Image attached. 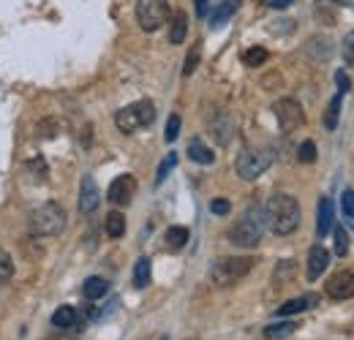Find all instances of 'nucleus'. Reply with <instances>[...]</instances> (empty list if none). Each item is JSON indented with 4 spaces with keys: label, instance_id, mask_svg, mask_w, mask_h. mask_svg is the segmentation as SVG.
<instances>
[{
    "label": "nucleus",
    "instance_id": "1",
    "mask_svg": "<svg viewBox=\"0 0 354 340\" xmlns=\"http://www.w3.org/2000/svg\"><path fill=\"white\" fill-rule=\"evenodd\" d=\"M265 220L272 234L289 237L300 226V202L289 193H272L265 205Z\"/></svg>",
    "mask_w": 354,
    "mask_h": 340
},
{
    "label": "nucleus",
    "instance_id": "2",
    "mask_svg": "<svg viewBox=\"0 0 354 340\" xmlns=\"http://www.w3.org/2000/svg\"><path fill=\"white\" fill-rule=\"evenodd\" d=\"M265 213L259 207H251L240 215V220L229 229V243L237 245V248H257L262 243V234H265Z\"/></svg>",
    "mask_w": 354,
    "mask_h": 340
},
{
    "label": "nucleus",
    "instance_id": "3",
    "mask_svg": "<svg viewBox=\"0 0 354 340\" xmlns=\"http://www.w3.org/2000/svg\"><path fill=\"white\" fill-rule=\"evenodd\" d=\"M251 267H254V258H248V256H226V258H218L210 267V281L218 289L234 286V283H240L251 272Z\"/></svg>",
    "mask_w": 354,
    "mask_h": 340
},
{
    "label": "nucleus",
    "instance_id": "4",
    "mask_svg": "<svg viewBox=\"0 0 354 340\" xmlns=\"http://www.w3.org/2000/svg\"><path fill=\"white\" fill-rule=\"evenodd\" d=\"M30 232L39 237H57L66 229V210L57 202H46L41 207H36L28 220Z\"/></svg>",
    "mask_w": 354,
    "mask_h": 340
},
{
    "label": "nucleus",
    "instance_id": "5",
    "mask_svg": "<svg viewBox=\"0 0 354 340\" xmlns=\"http://www.w3.org/2000/svg\"><path fill=\"white\" fill-rule=\"evenodd\" d=\"M156 120V106L153 101H136V104H129L126 109H120L115 115V126L120 128L123 133H133L139 128H147Z\"/></svg>",
    "mask_w": 354,
    "mask_h": 340
},
{
    "label": "nucleus",
    "instance_id": "6",
    "mask_svg": "<svg viewBox=\"0 0 354 340\" xmlns=\"http://www.w3.org/2000/svg\"><path fill=\"white\" fill-rule=\"evenodd\" d=\"M169 19V0H136V22L142 30L156 33Z\"/></svg>",
    "mask_w": 354,
    "mask_h": 340
},
{
    "label": "nucleus",
    "instance_id": "7",
    "mask_svg": "<svg viewBox=\"0 0 354 340\" xmlns=\"http://www.w3.org/2000/svg\"><path fill=\"white\" fill-rule=\"evenodd\" d=\"M270 164H272V155H270L267 150L245 147V150L237 155L234 169H237V174H240L243 180H257V177H262V174L270 169Z\"/></svg>",
    "mask_w": 354,
    "mask_h": 340
},
{
    "label": "nucleus",
    "instance_id": "8",
    "mask_svg": "<svg viewBox=\"0 0 354 340\" xmlns=\"http://www.w3.org/2000/svg\"><path fill=\"white\" fill-rule=\"evenodd\" d=\"M272 115L278 120V126L283 133H292L306 123V115H303V106L295 101V98H281L272 104Z\"/></svg>",
    "mask_w": 354,
    "mask_h": 340
},
{
    "label": "nucleus",
    "instance_id": "9",
    "mask_svg": "<svg viewBox=\"0 0 354 340\" xmlns=\"http://www.w3.org/2000/svg\"><path fill=\"white\" fill-rule=\"evenodd\" d=\"M133 193H136V180H133V174H120L118 180H112L106 199H109L115 207H126V205H131Z\"/></svg>",
    "mask_w": 354,
    "mask_h": 340
},
{
    "label": "nucleus",
    "instance_id": "10",
    "mask_svg": "<svg viewBox=\"0 0 354 340\" xmlns=\"http://www.w3.org/2000/svg\"><path fill=\"white\" fill-rule=\"evenodd\" d=\"M327 297L333 299H352L354 297V272L349 270H341V272H335V275H330V281H327Z\"/></svg>",
    "mask_w": 354,
    "mask_h": 340
},
{
    "label": "nucleus",
    "instance_id": "11",
    "mask_svg": "<svg viewBox=\"0 0 354 340\" xmlns=\"http://www.w3.org/2000/svg\"><path fill=\"white\" fill-rule=\"evenodd\" d=\"M98 205H101V191H98V185H95V180L85 174L82 177V185H80V213H95L98 210Z\"/></svg>",
    "mask_w": 354,
    "mask_h": 340
},
{
    "label": "nucleus",
    "instance_id": "12",
    "mask_svg": "<svg viewBox=\"0 0 354 340\" xmlns=\"http://www.w3.org/2000/svg\"><path fill=\"white\" fill-rule=\"evenodd\" d=\"M338 11H341V0H316L313 3V17L316 22L333 28L338 22Z\"/></svg>",
    "mask_w": 354,
    "mask_h": 340
},
{
    "label": "nucleus",
    "instance_id": "13",
    "mask_svg": "<svg viewBox=\"0 0 354 340\" xmlns=\"http://www.w3.org/2000/svg\"><path fill=\"white\" fill-rule=\"evenodd\" d=\"M327 264H330L327 248H324V245H313V248L308 251V278L310 281L322 278V272L327 270Z\"/></svg>",
    "mask_w": 354,
    "mask_h": 340
},
{
    "label": "nucleus",
    "instance_id": "14",
    "mask_svg": "<svg viewBox=\"0 0 354 340\" xmlns=\"http://www.w3.org/2000/svg\"><path fill=\"white\" fill-rule=\"evenodd\" d=\"M333 218H335L333 202H330L327 196H322V199H319V207H316V234H319V237H324V234L333 229Z\"/></svg>",
    "mask_w": 354,
    "mask_h": 340
},
{
    "label": "nucleus",
    "instance_id": "15",
    "mask_svg": "<svg viewBox=\"0 0 354 340\" xmlns=\"http://www.w3.org/2000/svg\"><path fill=\"white\" fill-rule=\"evenodd\" d=\"M188 158L194 161V164H202V167H210L213 161H216V153L202 142V139H191L188 142Z\"/></svg>",
    "mask_w": 354,
    "mask_h": 340
},
{
    "label": "nucleus",
    "instance_id": "16",
    "mask_svg": "<svg viewBox=\"0 0 354 340\" xmlns=\"http://www.w3.org/2000/svg\"><path fill=\"white\" fill-rule=\"evenodd\" d=\"M237 8H240V0H223V3H218L213 8V14H210V28H221L223 22H229L237 14Z\"/></svg>",
    "mask_w": 354,
    "mask_h": 340
},
{
    "label": "nucleus",
    "instance_id": "17",
    "mask_svg": "<svg viewBox=\"0 0 354 340\" xmlns=\"http://www.w3.org/2000/svg\"><path fill=\"white\" fill-rule=\"evenodd\" d=\"M319 302V294H306V297H295L289 299V302H283L281 308H278V316H295V313H303V310H308Z\"/></svg>",
    "mask_w": 354,
    "mask_h": 340
},
{
    "label": "nucleus",
    "instance_id": "18",
    "mask_svg": "<svg viewBox=\"0 0 354 340\" xmlns=\"http://www.w3.org/2000/svg\"><path fill=\"white\" fill-rule=\"evenodd\" d=\"M210 128H213V136H216L218 144H229L232 136H234V120H232L229 115H218Z\"/></svg>",
    "mask_w": 354,
    "mask_h": 340
},
{
    "label": "nucleus",
    "instance_id": "19",
    "mask_svg": "<svg viewBox=\"0 0 354 340\" xmlns=\"http://www.w3.org/2000/svg\"><path fill=\"white\" fill-rule=\"evenodd\" d=\"M77 319H80V313H77L71 305H63V308H57V310L52 313V324H55L57 330H71V327L77 324Z\"/></svg>",
    "mask_w": 354,
    "mask_h": 340
},
{
    "label": "nucleus",
    "instance_id": "20",
    "mask_svg": "<svg viewBox=\"0 0 354 340\" xmlns=\"http://www.w3.org/2000/svg\"><path fill=\"white\" fill-rule=\"evenodd\" d=\"M297 330L295 321H272L265 327V338L267 340H283V338H292Z\"/></svg>",
    "mask_w": 354,
    "mask_h": 340
},
{
    "label": "nucleus",
    "instance_id": "21",
    "mask_svg": "<svg viewBox=\"0 0 354 340\" xmlns=\"http://www.w3.org/2000/svg\"><path fill=\"white\" fill-rule=\"evenodd\" d=\"M185 33H188V17L183 11H177L172 22H169V44H183Z\"/></svg>",
    "mask_w": 354,
    "mask_h": 340
},
{
    "label": "nucleus",
    "instance_id": "22",
    "mask_svg": "<svg viewBox=\"0 0 354 340\" xmlns=\"http://www.w3.org/2000/svg\"><path fill=\"white\" fill-rule=\"evenodd\" d=\"M164 240H167V248L169 251H180L188 243V229L185 226H169L167 234H164Z\"/></svg>",
    "mask_w": 354,
    "mask_h": 340
},
{
    "label": "nucleus",
    "instance_id": "23",
    "mask_svg": "<svg viewBox=\"0 0 354 340\" xmlns=\"http://www.w3.org/2000/svg\"><path fill=\"white\" fill-rule=\"evenodd\" d=\"M150 283V258L147 256H139L136 258V267H133V286L136 289H145Z\"/></svg>",
    "mask_w": 354,
    "mask_h": 340
},
{
    "label": "nucleus",
    "instance_id": "24",
    "mask_svg": "<svg viewBox=\"0 0 354 340\" xmlns=\"http://www.w3.org/2000/svg\"><path fill=\"white\" fill-rule=\"evenodd\" d=\"M106 234H109L112 240H120V237L126 234V218H123V213L112 210V213L106 215Z\"/></svg>",
    "mask_w": 354,
    "mask_h": 340
},
{
    "label": "nucleus",
    "instance_id": "25",
    "mask_svg": "<svg viewBox=\"0 0 354 340\" xmlns=\"http://www.w3.org/2000/svg\"><path fill=\"white\" fill-rule=\"evenodd\" d=\"M106 292H109V283H106L104 278H88V281H85V286H82L85 299H101Z\"/></svg>",
    "mask_w": 354,
    "mask_h": 340
},
{
    "label": "nucleus",
    "instance_id": "26",
    "mask_svg": "<svg viewBox=\"0 0 354 340\" xmlns=\"http://www.w3.org/2000/svg\"><path fill=\"white\" fill-rule=\"evenodd\" d=\"M267 49L265 46H251V49H245L243 52V63L248 66V68H257V66H265L267 63Z\"/></svg>",
    "mask_w": 354,
    "mask_h": 340
},
{
    "label": "nucleus",
    "instance_id": "27",
    "mask_svg": "<svg viewBox=\"0 0 354 340\" xmlns=\"http://www.w3.org/2000/svg\"><path fill=\"white\" fill-rule=\"evenodd\" d=\"M341 98H344V93H338L333 101H330V106H327V115H324V128L327 131H335L338 128V115H341Z\"/></svg>",
    "mask_w": 354,
    "mask_h": 340
},
{
    "label": "nucleus",
    "instance_id": "28",
    "mask_svg": "<svg viewBox=\"0 0 354 340\" xmlns=\"http://www.w3.org/2000/svg\"><path fill=\"white\" fill-rule=\"evenodd\" d=\"M11 275H14V261H11V256L6 254V251H0V286L8 283Z\"/></svg>",
    "mask_w": 354,
    "mask_h": 340
},
{
    "label": "nucleus",
    "instance_id": "29",
    "mask_svg": "<svg viewBox=\"0 0 354 340\" xmlns=\"http://www.w3.org/2000/svg\"><path fill=\"white\" fill-rule=\"evenodd\" d=\"M175 164H177V155L175 153H169L164 161H161V167H158V171H156V185H161L164 180H167V174L175 169Z\"/></svg>",
    "mask_w": 354,
    "mask_h": 340
},
{
    "label": "nucleus",
    "instance_id": "30",
    "mask_svg": "<svg viewBox=\"0 0 354 340\" xmlns=\"http://www.w3.org/2000/svg\"><path fill=\"white\" fill-rule=\"evenodd\" d=\"M335 254L341 258L349 254V234L344 232V226H335Z\"/></svg>",
    "mask_w": 354,
    "mask_h": 340
},
{
    "label": "nucleus",
    "instance_id": "31",
    "mask_svg": "<svg viewBox=\"0 0 354 340\" xmlns=\"http://www.w3.org/2000/svg\"><path fill=\"white\" fill-rule=\"evenodd\" d=\"M295 275V261H283L278 270H275V286H286V281Z\"/></svg>",
    "mask_w": 354,
    "mask_h": 340
},
{
    "label": "nucleus",
    "instance_id": "32",
    "mask_svg": "<svg viewBox=\"0 0 354 340\" xmlns=\"http://www.w3.org/2000/svg\"><path fill=\"white\" fill-rule=\"evenodd\" d=\"M297 158H300L303 164H313V161H316V144H313L310 139L300 144V150H297Z\"/></svg>",
    "mask_w": 354,
    "mask_h": 340
},
{
    "label": "nucleus",
    "instance_id": "33",
    "mask_svg": "<svg viewBox=\"0 0 354 340\" xmlns=\"http://www.w3.org/2000/svg\"><path fill=\"white\" fill-rule=\"evenodd\" d=\"M196 66H199V46H194V49L188 52V57H185V66H183V74H185V77H191V74L196 71Z\"/></svg>",
    "mask_w": 354,
    "mask_h": 340
},
{
    "label": "nucleus",
    "instance_id": "34",
    "mask_svg": "<svg viewBox=\"0 0 354 340\" xmlns=\"http://www.w3.org/2000/svg\"><path fill=\"white\" fill-rule=\"evenodd\" d=\"M341 210H344V218L354 220V191H344V196H341Z\"/></svg>",
    "mask_w": 354,
    "mask_h": 340
},
{
    "label": "nucleus",
    "instance_id": "35",
    "mask_svg": "<svg viewBox=\"0 0 354 340\" xmlns=\"http://www.w3.org/2000/svg\"><path fill=\"white\" fill-rule=\"evenodd\" d=\"M177 136H180V117H177V115H172V117L167 120V131H164V139H167V142H175Z\"/></svg>",
    "mask_w": 354,
    "mask_h": 340
},
{
    "label": "nucleus",
    "instance_id": "36",
    "mask_svg": "<svg viewBox=\"0 0 354 340\" xmlns=\"http://www.w3.org/2000/svg\"><path fill=\"white\" fill-rule=\"evenodd\" d=\"M344 60H346L349 66H354V30L344 36Z\"/></svg>",
    "mask_w": 354,
    "mask_h": 340
},
{
    "label": "nucleus",
    "instance_id": "37",
    "mask_svg": "<svg viewBox=\"0 0 354 340\" xmlns=\"http://www.w3.org/2000/svg\"><path fill=\"white\" fill-rule=\"evenodd\" d=\"M335 82H338V93H349L352 90V79H349V74H344V71H335Z\"/></svg>",
    "mask_w": 354,
    "mask_h": 340
},
{
    "label": "nucleus",
    "instance_id": "38",
    "mask_svg": "<svg viewBox=\"0 0 354 340\" xmlns=\"http://www.w3.org/2000/svg\"><path fill=\"white\" fill-rule=\"evenodd\" d=\"M210 210H213L216 215H229L232 205H229L226 199H213V202H210Z\"/></svg>",
    "mask_w": 354,
    "mask_h": 340
},
{
    "label": "nucleus",
    "instance_id": "39",
    "mask_svg": "<svg viewBox=\"0 0 354 340\" xmlns=\"http://www.w3.org/2000/svg\"><path fill=\"white\" fill-rule=\"evenodd\" d=\"M194 3H196V17L205 19L207 17V0H194Z\"/></svg>",
    "mask_w": 354,
    "mask_h": 340
},
{
    "label": "nucleus",
    "instance_id": "40",
    "mask_svg": "<svg viewBox=\"0 0 354 340\" xmlns=\"http://www.w3.org/2000/svg\"><path fill=\"white\" fill-rule=\"evenodd\" d=\"M267 6H270V8H289L292 0H267Z\"/></svg>",
    "mask_w": 354,
    "mask_h": 340
},
{
    "label": "nucleus",
    "instance_id": "41",
    "mask_svg": "<svg viewBox=\"0 0 354 340\" xmlns=\"http://www.w3.org/2000/svg\"><path fill=\"white\" fill-rule=\"evenodd\" d=\"M344 6H349V8H354V0H341Z\"/></svg>",
    "mask_w": 354,
    "mask_h": 340
}]
</instances>
